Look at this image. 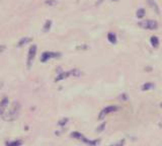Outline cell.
Listing matches in <instances>:
<instances>
[{
	"label": "cell",
	"instance_id": "obj_1",
	"mask_svg": "<svg viewBox=\"0 0 162 146\" xmlns=\"http://www.w3.org/2000/svg\"><path fill=\"white\" fill-rule=\"evenodd\" d=\"M19 113H20V104L18 102H14L11 107L9 108V110L6 111L5 115L3 116V119L5 121L11 122V121H14L18 118Z\"/></svg>",
	"mask_w": 162,
	"mask_h": 146
},
{
	"label": "cell",
	"instance_id": "obj_2",
	"mask_svg": "<svg viewBox=\"0 0 162 146\" xmlns=\"http://www.w3.org/2000/svg\"><path fill=\"white\" fill-rule=\"evenodd\" d=\"M36 54H37V46H36V45H32L30 48V50H28V60H26V65H28V68H30V66L32 65V62L35 60Z\"/></svg>",
	"mask_w": 162,
	"mask_h": 146
},
{
	"label": "cell",
	"instance_id": "obj_3",
	"mask_svg": "<svg viewBox=\"0 0 162 146\" xmlns=\"http://www.w3.org/2000/svg\"><path fill=\"white\" fill-rule=\"evenodd\" d=\"M61 54L60 53H56V52H45L43 53L42 57H41V61L42 62H47L50 59H56V58H60Z\"/></svg>",
	"mask_w": 162,
	"mask_h": 146
},
{
	"label": "cell",
	"instance_id": "obj_4",
	"mask_svg": "<svg viewBox=\"0 0 162 146\" xmlns=\"http://www.w3.org/2000/svg\"><path fill=\"white\" fill-rule=\"evenodd\" d=\"M118 110H119V108L117 107V106H109V107L104 108V109L99 113L98 119L101 120V119H103L105 116H107L109 114H111V113H113V112H117Z\"/></svg>",
	"mask_w": 162,
	"mask_h": 146
},
{
	"label": "cell",
	"instance_id": "obj_5",
	"mask_svg": "<svg viewBox=\"0 0 162 146\" xmlns=\"http://www.w3.org/2000/svg\"><path fill=\"white\" fill-rule=\"evenodd\" d=\"M8 104H9V100H8V97L4 96L2 98V100L0 102V117H2L5 115L7 111V108H8Z\"/></svg>",
	"mask_w": 162,
	"mask_h": 146
},
{
	"label": "cell",
	"instance_id": "obj_6",
	"mask_svg": "<svg viewBox=\"0 0 162 146\" xmlns=\"http://www.w3.org/2000/svg\"><path fill=\"white\" fill-rule=\"evenodd\" d=\"M140 26L144 28H148V30H154L157 28V22L154 20H145L143 22H140Z\"/></svg>",
	"mask_w": 162,
	"mask_h": 146
},
{
	"label": "cell",
	"instance_id": "obj_7",
	"mask_svg": "<svg viewBox=\"0 0 162 146\" xmlns=\"http://www.w3.org/2000/svg\"><path fill=\"white\" fill-rule=\"evenodd\" d=\"M80 140L82 142H84L85 144H87V145H89V146H97V144L99 143V140H89L84 136L81 137Z\"/></svg>",
	"mask_w": 162,
	"mask_h": 146
},
{
	"label": "cell",
	"instance_id": "obj_8",
	"mask_svg": "<svg viewBox=\"0 0 162 146\" xmlns=\"http://www.w3.org/2000/svg\"><path fill=\"white\" fill-rule=\"evenodd\" d=\"M70 75H71L70 71L69 72H62V73H59V74L57 75V77L55 78V81H56V82H58V81L64 80V79H66L67 77H69Z\"/></svg>",
	"mask_w": 162,
	"mask_h": 146
},
{
	"label": "cell",
	"instance_id": "obj_9",
	"mask_svg": "<svg viewBox=\"0 0 162 146\" xmlns=\"http://www.w3.org/2000/svg\"><path fill=\"white\" fill-rule=\"evenodd\" d=\"M22 141L21 140H13V141L6 142V146H21Z\"/></svg>",
	"mask_w": 162,
	"mask_h": 146
},
{
	"label": "cell",
	"instance_id": "obj_10",
	"mask_svg": "<svg viewBox=\"0 0 162 146\" xmlns=\"http://www.w3.org/2000/svg\"><path fill=\"white\" fill-rule=\"evenodd\" d=\"M30 41H32V39H30V38H23V39H21L20 41L18 42L17 46H18V47H22L23 45L28 44V43H30Z\"/></svg>",
	"mask_w": 162,
	"mask_h": 146
},
{
	"label": "cell",
	"instance_id": "obj_11",
	"mask_svg": "<svg viewBox=\"0 0 162 146\" xmlns=\"http://www.w3.org/2000/svg\"><path fill=\"white\" fill-rule=\"evenodd\" d=\"M154 87V84L153 83H150V82H147V83H145L143 86H142V91H150V89H152V88Z\"/></svg>",
	"mask_w": 162,
	"mask_h": 146
},
{
	"label": "cell",
	"instance_id": "obj_12",
	"mask_svg": "<svg viewBox=\"0 0 162 146\" xmlns=\"http://www.w3.org/2000/svg\"><path fill=\"white\" fill-rule=\"evenodd\" d=\"M107 39H109V41L111 43H113V44H115L117 41V38H116V35L113 34V32H109V35H107Z\"/></svg>",
	"mask_w": 162,
	"mask_h": 146
},
{
	"label": "cell",
	"instance_id": "obj_13",
	"mask_svg": "<svg viewBox=\"0 0 162 146\" xmlns=\"http://www.w3.org/2000/svg\"><path fill=\"white\" fill-rule=\"evenodd\" d=\"M51 26H52V20H47L46 23H45L44 26V32H47L50 30V28H51Z\"/></svg>",
	"mask_w": 162,
	"mask_h": 146
},
{
	"label": "cell",
	"instance_id": "obj_14",
	"mask_svg": "<svg viewBox=\"0 0 162 146\" xmlns=\"http://www.w3.org/2000/svg\"><path fill=\"white\" fill-rule=\"evenodd\" d=\"M150 43L152 44V46L154 47V48H156V47L158 46V44H159V42H158V39L156 37H152V38H151Z\"/></svg>",
	"mask_w": 162,
	"mask_h": 146
},
{
	"label": "cell",
	"instance_id": "obj_15",
	"mask_svg": "<svg viewBox=\"0 0 162 146\" xmlns=\"http://www.w3.org/2000/svg\"><path fill=\"white\" fill-rule=\"evenodd\" d=\"M82 136H83V135L81 134V133H79V132H73V133H71V137H73V138H75V139L80 140L81 137H82Z\"/></svg>",
	"mask_w": 162,
	"mask_h": 146
},
{
	"label": "cell",
	"instance_id": "obj_16",
	"mask_svg": "<svg viewBox=\"0 0 162 146\" xmlns=\"http://www.w3.org/2000/svg\"><path fill=\"white\" fill-rule=\"evenodd\" d=\"M124 144H125V139H122V140H120V141L117 142V143L111 144V146H124Z\"/></svg>",
	"mask_w": 162,
	"mask_h": 146
},
{
	"label": "cell",
	"instance_id": "obj_17",
	"mask_svg": "<svg viewBox=\"0 0 162 146\" xmlns=\"http://www.w3.org/2000/svg\"><path fill=\"white\" fill-rule=\"evenodd\" d=\"M67 122H68V119L67 118H64V119H62V120L59 121L58 125L59 126H64V125H66V124H67Z\"/></svg>",
	"mask_w": 162,
	"mask_h": 146
},
{
	"label": "cell",
	"instance_id": "obj_18",
	"mask_svg": "<svg viewBox=\"0 0 162 146\" xmlns=\"http://www.w3.org/2000/svg\"><path fill=\"white\" fill-rule=\"evenodd\" d=\"M46 4L53 6V5H56V4H57V1H56V0H46Z\"/></svg>",
	"mask_w": 162,
	"mask_h": 146
},
{
	"label": "cell",
	"instance_id": "obj_19",
	"mask_svg": "<svg viewBox=\"0 0 162 146\" xmlns=\"http://www.w3.org/2000/svg\"><path fill=\"white\" fill-rule=\"evenodd\" d=\"M144 13H145L144 9H139L138 10V12H137V16H138V17H143Z\"/></svg>",
	"mask_w": 162,
	"mask_h": 146
},
{
	"label": "cell",
	"instance_id": "obj_20",
	"mask_svg": "<svg viewBox=\"0 0 162 146\" xmlns=\"http://www.w3.org/2000/svg\"><path fill=\"white\" fill-rule=\"evenodd\" d=\"M104 127H105V123H102L99 127L97 128V132H101V131H103Z\"/></svg>",
	"mask_w": 162,
	"mask_h": 146
},
{
	"label": "cell",
	"instance_id": "obj_21",
	"mask_svg": "<svg viewBox=\"0 0 162 146\" xmlns=\"http://www.w3.org/2000/svg\"><path fill=\"white\" fill-rule=\"evenodd\" d=\"M4 50H5V46H0V53L3 52Z\"/></svg>",
	"mask_w": 162,
	"mask_h": 146
},
{
	"label": "cell",
	"instance_id": "obj_22",
	"mask_svg": "<svg viewBox=\"0 0 162 146\" xmlns=\"http://www.w3.org/2000/svg\"><path fill=\"white\" fill-rule=\"evenodd\" d=\"M159 127H160V128H162V122H161V123L159 124Z\"/></svg>",
	"mask_w": 162,
	"mask_h": 146
}]
</instances>
